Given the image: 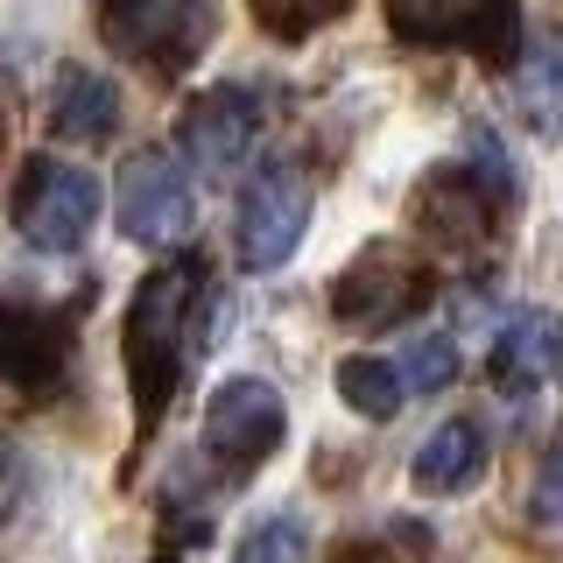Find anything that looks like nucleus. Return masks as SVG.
Instances as JSON below:
<instances>
[{"instance_id": "2", "label": "nucleus", "mask_w": 563, "mask_h": 563, "mask_svg": "<svg viewBox=\"0 0 563 563\" xmlns=\"http://www.w3.org/2000/svg\"><path fill=\"white\" fill-rule=\"evenodd\" d=\"M92 29L113 57L155 78H184L211 35V0H92Z\"/></svg>"}, {"instance_id": "3", "label": "nucleus", "mask_w": 563, "mask_h": 563, "mask_svg": "<svg viewBox=\"0 0 563 563\" xmlns=\"http://www.w3.org/2000/svg\"><path fill=\"white\" fill-rule=\"evenodd\" d=\"M437 296V268L416 254V246H395V240H374L339 268L331 282V317L352 331H387L401 317H416L422 303Z\"/></svg>"}, {"instance_id": "7", "label": "nucleus", "mask_w": 563, "mask_h": 563, "mask_svg": "<svg viewBox=\"0 0 563 563\" xmlns=\"http://www.w3.org/2000/svg\"><path fill=\"white\" fill-rule=\"evenodd\" d=\"M198 437H205V457L225 472V479H246V472H261L282 451V437H289V409H282V395L268 380L233 374V380L211 387Z\"/></svg>"}, {"instance_id": "22", "label": "nucleus", "mask_w": 563, "mask_h": 563, "mask_svg": "<svg viewBox=\"0 0 563 563\" xmlns=\"http://www.w3.org/2000/svg\"><path fill=\"white\" fill-rule=\"evenodd\" d=\"M14 500H22V457H14V444L0 437V521L14 515Z\"/></svg>"}, {"instance_id": "11", "label": "nucleus", "mask_w": 563, "mask_h": 563, "mask_svg": "<svg viewBox=\"0 0 563 563\" xmlns=\"http://www.w3.org/2000/svg\"><path fill=\"white\" fill-rule=\"evenodd\" d=\"M254 128H261V99L246 92V85H211L184 113V163L198 176L240 169V155L254 148Z\"/></svg>"}, {"instance_id": "12", "label": "nucleus", "mask_w": 563, "mask_h": 563, "mask_svg": "<svg viewBox=\"0 0 563 563\" xmlns=\"http://www.w3.org/2000/svg\"><path fill=\"white\" fill-rule=\"evenodd\" d=\"M556 374H563V324L550 310H515L493 331V387H500L507 401H528Z\"/></svg>"}, {"instance_id": "21", "label": "nucleus", "mask_w": 563, "mask_h": 563, "mask_svg": "<svg viewBox=\"0 0 563 563\" xmlns=\"http://www.w3.org/2000/svg\"><path fill=\"white\" fill-rule=\"evenodd\" d=\"M528 521L563 528V422H556L550 451H542V465H536V486H528Z\"/></svg>"}, {"instance_id": "9", "label": "nucleus", "mask_w": 563, "mask_h": 563, "mask_svg": "<svg viewBox=\"0 0 563 563\" xmlns=\"http://www.w3.org/2000/svg\"><path fill=\"white\" fill-rule=\"evenodd\" d=\"M120 233L141 240V246H184L190 240V219H198V190H190V169L176 155L148 148L120 169Z\"/></svg>"}, {"instance_id": "8", "label": "nucleus", "mask_w": 563, "mask_h": 563, "mask_svg": "<svg viewBox=\"0 0 563 563\" xmlns=\"http://www.w3.org/2000/svg\"><path fill=\"white\" fill-rule=\"evenodd\" d=\"M507 211H515V205H507L472 163H437L416 184V198H409V225L430 246H451V254H486V246L500 240V219H507Z\"/></svg>"}, {"instance_id": "14", "label": "nucleus", "mask_w": 563, "mask_h": 563, "mask_svg": "<svg viewBox=\"0 0 563 563\" xmlns=\"http://www.w3.org/2000/svg\"><path fill=\"white\" fill-rule=\"evenodd\" d=\"M49 128H57L64 141H85V148L113 141V128H120V85L99 78V70H64L57 92H49Z\"/></svg>"}, {"instance_id": "4", "label": "nucleus", "mask_w": 563, "mask_h": 563, "mask_svg": "<svg viewBox=\"0 0 563 563\" xmlns=\"http://www.w3.org/2000/svg\"><path fill=\"white\" fill-rule=\"evenodd\" d=\"M387 29L409 49H465L493 70H507L521 49L515 0H387Z\"/></svg>"}, {"instance_id": "10", "label": "nucleus", "mask_w": 563, "mask_h": 563, "mask_svg": "<svg viewBox=\"0 0 563 563\" xmlns=\"http://www.w3.org/2000/svg\"><path fill=\"white\" fill-rule=\"evenodd\" d=\"M70 374V331L35 303H0V387L14 401H49Z\"/></svg>"}, {"instance_id": "1", "label": "nucleus", "mask_w": 563, "mask_h": 563, "mask_svg": "<svg viewBox=\"0 0 563 563\" xmlns=\"http://www.w3.org/2000/svg\"><path fill=\"white\" fill-rule=\"evenodd\" d=\"M198 303H205V261H169L141 275L128 317H120V352H128V395H134V437H155L163 409L176 401L184 360L198 339Z\"/></svg>"}, {"instance_id": "15", "label": "nucleus", "mask_w": 563, "mask_h": 563, "mask_svg": "<svg viewBox=\"0 0 563 563\" xmlns=\"http://www.w3.org/2000/svg\"><path fill=\"white\" fill-rule=\"evenodd\" d=\"M515 106L542 141H563V43H542L515 64Z\"/></svg>"}, {"instance_id": "16", "label": "nucleus", "mask_w": 563, "mask_h": 563, "mask_svg": "<svg viewBox=\"0 0 563 563\" xmlns=\"http://www.w3.org/2000/svg\"><path fill=\"white\" fill-rule=\"evenodd\" d=\"M339 395H345V409H360L366 422H387L409 401V374H401V360L352 352V360H339Z\"/></svg>"}, {"instance_id": "17", "label": "nucleus", "mask_w": 563, "mask_h": 563, "mask_svg": "<svg viewBox=\"0 0 563 563\" xmlns=\"http://www.w3.org/2000/svg\"><path fill=\"white\" fill-rule=\"evenodd\" d=\"M345 8L352 0H246V14H254L275 43H303V35H317L324 22H339Z\"/></svg>"}, {"instance_id": "20", "label": "nucleus", "mask_w": 563, "mask_h": 563, "mask_svg": "<svg viewBox=\"0 0 563 563\" xmlns=\"http://www.w3.org/2000/svg\"><path fill=\"white\" fill-rule=\"evenodd\" d=\"M409 556H430V536H422L416 521H395L387 536H360V542H345L331 563H409Z\"/></svg>"}, {"instance_id": "5", "label": "nucleus", "mask_w": 563, "mask_h": 563, "mask_svg": "<svg viewBox=\"0 0 563 563\" xmlns=\"http://www.w3.org/2000/svg\"><path fill=\"white\" fill-rule=\"evenodd\" d=\"M303 225H310V176L296 155H268L240 190V211H233V246H240V268L254 275H275L282 261L303 246Z\"/></svg>"}, {"instance_id": "13", "label": "nucleus", "mask_w": 563, "mask_h": 563, "mask_svg": "<svg viewBox=\"0 0 563 563\" xmlns=\"http://www.w3.org/2000/svg\"><path fill=\"white\" fill-rule=\"evenodd\" d=\"M409 479H416V493H437V500H451V493H472V486L486 479V430H479L472 416L437 422V430L422 437Z\"/></svg>"}, {"instance_id": "18", "label": "nucleus", "mask_w": 563, "mask_h": 563, "mask_svg": "<svg viewBox=\"0 0 563 563\" xmlns=\"http://www.w3.org/2000/svg\"><path fill=\"white\" fill-rule=\"evenodd\" d=\"M303 550H310L303 515H268V521H254V528L240 536L233 563H303Z\"/></svg>"}, {"instance_id": "6", "label": "nucleus", "mask_w": 563, "mask_h": 563, "mask_svg": "<svg viewBox=\"0 0 563 563\" xmlns=\"http://www.w3.org/2000/svg\"><path fill=\"white\" fill-rule=\"evenodd\" d=\"M14 233H22L35 254H78L99 225V184L85 176L78 163H57V155H35L14 184V205H8Z\"/></svg>"}, {"instance_id": "19", "label": "nucleus", "mask_w": 563, "mask_h": 563, "mask_svg": "<svg viewBox=\"0 0 563 563\" xmlns=\"http://www.w3.org/2000/svg\"><path fill=\"white\" fill-rule=\"evenodd\" d=\"M401 374H409L416 395H444V387L457 380V339H451V331H422V339H409Z\"/></svg>"}]
</instances>
